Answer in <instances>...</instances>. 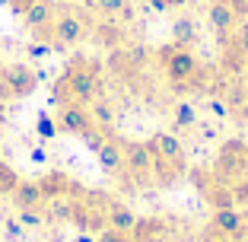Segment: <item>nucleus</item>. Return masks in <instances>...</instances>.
Instances as JSON below:
<instances>
[{
    "label": "nucleus",
    "instance_id": "obj_1",
    "mask_svg": "<svg viewBox=\"0 0 248 242\" xmlns=\"http://www.w3.org/2000/svg\"><path fill=\"white\" fill-rule=\"evenodd\" d=\"M102 74L105 67L99 58H70L64 64V74L54 83V99L93 105L95 99H102Z\"/></svg>",
    "mask_w": 248,
    "mask_h": 242
},
{
    "label": "nucleus",
    "instance_id": "obj_2",
    "mask_svg": "<svg viewBox=\"0 0 248 242\" xmlns=\"http://www.w3.org/2000/svg\"><path fill=\"white\" fill-rule=\"evenodd\" d=\"M156 64H159L162 77H166L172 86H188L197 77V70H201V58H197L191 48H182V45H175V42L156 48Z\"/></svg>",
    "mask_w": 248,
    "mask_h": 242
},
{
    "label": "nucleus",
    "instance_id": "obj_3",
    "mask_svg": "<svg viewBox=\"0 0 248 242\" xmlns=\"http://www.w3.org/2000/svg\"><path fill=\"white\" fill-rule=\"evenodd\" d=\"M83 140H86V147L93 150L95 162H99V169H102L105 176H111V178H124V150H121V140L105 137L102 131L86 134Z\"/></svg>",
    "mask_w": 248,
    "mask_h": 242
},
{
    "label": "nucleus",
    "instance_id": "obj_4",
    "mask_svg": "<svg viewBox=\"0 0 248 242\" xmlns=\"http://www.w3.org/2000/svg\"><path fill=\"white\" fill-rule=\"evenodd\" d=\"M124 150V178L131 185H153V156L146 140H121Z\"/></svg>",
    "mask_w": 248,
    "mask_h": 242
},
{
    "label": "nucleus",
    "instance_id": "obj_5",
    "mask_svg": "<svg viewBox=\"0 0 248 242\" xmlns=\"http://www.w3.org/2000/svg\"><path fill=\"white\" fill-rule=\"evenodd\" d=\"M245 162H248V140L245 137L223 140L219 153H217V162H213V176H219L223 182L242 178L245 176Z\"/></svg>",
    "mask_w": 248,
    "mask_h": 242
},
{
    "label": "nucleus",
    "instance_id": "obj_6",
    "mask_svg": "<svg viewBox=\"0 0 248 242\" xmlns=\"http://www.w3.org/2000/svg\"><path fill=\"white\" fill-rule=\"evenodd\" d=\"M38 86V74L29 64H13L0 70V96L3 99H29Z\"/></svg>",
    "mask_w": 248,
    "mask_h": 242
},
{
    "label": "nucleus",
    "instance_id": "obj_7",
    "mask_svg": "<svg viewBox=\"0 0 248 242\" xmlns=\"http://www.w3.org/2000/svg\"><path fill=\"white\" fill-rule=\"evenodd\" d=\"M89 29H86V22H83L80 13H58V19H54L51 26V45L54 48H73V45H80L86 42Z\"/></svg>",
    "mask_w": 248,
    "mask_h": 242
},
{
    "label": "nucleus",
    "instance_id": "obj_8",
    "mask_svg": "<svg viewBox=\"0 0 248 242\" xmlns=\"http://www.w3.org/2000/svg\"><path fill=\"white\" fill-rule=\"evenodd\" d=\"M239 16H235V10L229 7L226 0H207V26H210L213 32H217L219 45H229L232 42V32L239 29Z\"/></svg>",
    "mask_w": 248,
    "mask_h": 242
},
{
    "label": "nucleus",
    "instance_id": "obj_9",
    "mask_svg": "<svg viewBox=\"0 0 248 242\" xmlns=\"http://www.w3.org/2000/svg\"><path fill=\"white\" fill-rule=\"evenodd\" d=\"M58 125L64 134H73V137H86V134L99 131L89 115V105H77V102H64L58 112Z\"/></svg>",
    "mask_w": 248,
    "mask_h": 242
},
{
    "label": "nucleus",
    "instance_id": "obj_10",
    "mask_svg": "<svg viewBox=\"0 0 248 242\" xmlns=\"http://www.w3.org/2000/svg\"><path fill=\"white\" fill-rule=\"evenodd\" d=\"M54 19H58V13H54V3H51V0H35V3H32V7L19 16L22 29L29 32V35H51Z\"/></svg>",
    "mask_w": 248,
    "mask_h": 242
},
{
    "label": "nucleus",
    "instance_id": "obj_11",
    "mask_svg": "<svg viewBox=\"0 0 248 242\" xmlns=\"http://www.w3.org/2000/svg\"><path fill=\"white\" fill-rule=\"evenodd\" d=\"M146 150L150 156H162V160H172V162H188V153H185V144L175 131H159L146 140Z\"/></svg>",
    "mask_w": 248,
    "mask_h": 242
},
{
    "label": "nucleus",
    "instance_id": "obj_12",
    "mask_svg": "<svg viewBox=\"0 0 248 242\" xmlns=\"http://www.w3.org/2000/svg\"><path fill=\"white\" fill-rule=\"evenodd\" d=\"M210 229H217L219 236H226V239H245V223H242V210H235V207H219V210H213L210 217Z\"/></svg>",
    "mask_w": 248,
    "mask_h": 242
},
{
    "label": "nucleus",
    "instance_id": "obj_13",
    "mask_svg": "<svg viewBox=\"0 0 248 242\" xmlns=\"http://www.w3.org/2000/svg\"><path fill=\"white\" fill-rule=\"evenodd\" d=\"M93 38L102 45V48H108V51H118V48L127 42V29H124V22H118V19H105V16H102V22H95Z\"/></svg>",
    "mask_w": 248,
    "mask_h": 242
},
{
    "label": "nucleus",
    "instance_id": "obj_14",
    "mask_svg": "<svg viewBox=\"0 0 248 242\" xmlns=\"http://www.w3.org/2000/svg\"><path fill=\"white\" fill-rule=\"evenodd\" d=\"M10 201H13L16 210H42L45 194H42V188H38V182H29V178H22V182L16 185V191L10 194Z\"/></svg>",
    "mask_w": 248,
    "mask_h": 242
},
{
    "label": "nucleus",
    "instance_id": "obj_15",
    "mask_svg": "<svg viewBox=\"0 0 248 242\" xmlns=\"http://www.w3.org/2000/svg\"><path fill=\"white\" fill-rule=\"evenodd\" d=\"M166 223L159 217H137V226L131 229L134 242H166Z\"/></svg>",
    "mask_w": 248,
    "mask_h": 242
},
{
    "label": "nucleus",
    "instance_id": "obj_16",
    "mask_svg": "<svg viewBox=\"0 0 248 242\" xmlns=\"http://www.w3.org/2000/svg\"><path fill=\"white\" fill-rule=\"evenodd\" d=\"M93 7L99 10L105 19H118V22H124V26H131V22L137 19L131 0H93Z\"/></svg>",
    "mask_w": 248,
    "mask_h": 242
},
{
    "label": "nucleus",
    "instance_id": "obj_17",
    "mask_svg": "<svg viewBox=\"0 0 248 242\" xmlns=\"http://www.w3.org/2000/svg\"><path fill=\"white\" fill-rule=\"evenodd\" d=\"M38 188H42L45 201H54V198H67L70 194V178L64 176V172H45L42 178H38Z\"/></svg>",
    "mask_w": 248,
    "mask_h": 242
},
{
    "label": "nucleus",
    "instance_id": "obj_18",
    "mask_svg": "<svg viewBox=\"0 0 248 242\" xmlns=\"http://www.w3.org/2000/svg\"><path fill=\"white\" fill-rule=\"evenodd\" d=\"M172 42H175V45H182V48H194V45L201 42L197 22L191 19V16H178V19L172 22Z\"/></svg>",
    "mask_w": 248,
    "mask_h": 242
},
{
    "label": "nucleus",
    "instance_id": "obj_19",
    "mask_svg": "<svg viewBox=\"0 0 248 242\" xmlns=\"http://www.w3.org/2000/svg\"><path fill=\"white\" fill-rule=\"evenodd\" d=\"M105 217H108V226L118 229V233H131L137 226V213L127 204H108L105 207Z\"/></svg>",
    "mask_w": 248,
    "mask_h": 242
},
{
    "label": "nucleus",
    "instance_id": "obj_20",
    "mask_svg": "<svg viewBox=\"0 0 248 242\" xmlns=\"http://www.w3.org/2000/svg\"><path fill=\"white\" fill-rule=\"evenodd\" d=\"M191 128H197V109L191 102H175V109H172V131L182 134V131H191Z\"/></svg>",
    "mask_w": 248,
    "mask_h": 242
},
{
    "label": "nucleus",
    "instance_id": "obj_21",
    "mask_svg": "<svg viewBox=\"0 0 248 242\" xmlns=\"http://www.w3.org/2000/svg\"><path fill=\"white\" fill-rule=\"evenodd\" d=\"M73 207H77V201H70V198H54V201H48V220L51 223H70L73 220Z\"/></svg>",
    "mask_w": 248,
    "mask_h": 242
},
{
    "label": "nucleus",
    "instance_id": "obj_22",
    "mask_svg": "<svg viewBox=\"0 0 248 242\" xmlns=\"http://www.w3.org/2000/svg\"><path fill=\"white\" fill-rule=\"evenodd\" d=\"M89 115H93V121H95L99 131H108V128L115 125V109H111L105 99H95V102L89 105Z\"/></svg>",
    "mask_w": 248,
    "mask_h": 242
},
{
    "label": "nucleus",
    "instance_id": "obj_23",
    "mask_svg": "<svg viewBox=\"0 0 248 242\" xmlns=\"http://www.w3.org/2000/svg\"><path fill=\"white\" fill-rule=\"evenodd\" d=\"M35 134L42 140H54L61 134V125H58V115H48V112H42V115L35 118Z\"/></svg>",
    "mask_w": 248,
    "mask_h": 242
},
{
    "label": "nucleus",
    "instance_id": "obj_24",
    "mask_svg": "<svg viewBox=\"0 0 248 242\" xmlns=\"http://www.w3.org/2000/svg\"><path fill=\"white\" fill-rule=\"evenodd\" d=\"M22 178H19V172H16L13 166H7V162L0 160V198H10L16 191V185H19Z\"/></svg>",
    "mask_w": 248,
    "mask_h": 242
},
{
    "label": "nucleus",
    "instance_id": "obj_25",
    "mask_svg": "<svg viewBox=\"0 0 248 242\" xmlns=\"http://www.w3.org/2000/svg\"><path fill=\"white\" fill-rule=\"evenodd\" d=\"M16 213H19L16 220H19L26 229H38V226L45 223V213H42V210H16Z\"/></svg>",
    "mask_w": 248,
    "mask_h": 242
},
{
    "label": "nucleus",
    "instance_id": "obj_26",
    "mask_svg": "<svg viewBox=\"0 0 248 242\" xmlns=\"http://www.w3.org/2000/svg\"><path fill=\"white\" fill-rule=\"evenodd\" d=\"M207 112H210L213 118H219V121L232 115V109H229V102H226V99H217V96H213L210 102H207Z\"/></svg>",
    "mask_w": 248,
    "mask_h": 242
},
{
    "label": "nucleus",
    "instance_id": "obj_27",
    "mask_svg": "<svg viewBox=\"0 0 248 242\" xmlns=\"http://www.w3.org/2000/svg\"><path fill=\"white\" fill-rule=\"evenodd\" d=\"M232 198H235V204L248 207V176H242V178L232 182Z\"/></svg>",
    "mask_w": 248,
    "mask_h": 242
},
{
    "label": "nucleus",
    "instance_id": "obj_28",
    "mask_svg": "<svg viewBox=\"0 0 248 242\" xmlns=\"http://www.w3.org/2000/svg\"><path fill=\"white\" fill-rule=\"evenodd\" d=\"M232 45L248 58V22H245V19H242V22H239V29L232 32Z\"/></svg>",
    "mask_w": 248,
    "mask_h": 242
},
{
    "label": "nucleus",
    "instance_id": "obj_29",
    "mask_svg": "<svg viewBox=\"0 0 248 242\" xmlns=\"http://www.w3.org/2000/svg\"><path fill=\"white\" fill-rule=\"evenodd\" d=\"M95 242H134V239H131V233H118V229L105 226L102 233H99V239H95Z\"/></svg>",
    "mask_w": 248,
    "mask_h": 242
},
{
    "label": "nucleus",
    "instance_id": "obj_30",
    "mask_svg": "<svg viewBox=\"0 0 248 242\" xmlns=\"http://www.w3.org/2000/svg\"><path fill=\"white\" fill-rule=\"evenodd\" d=\"M51 51H54L51 42H35V45H29V54H32V58H48Z\"/></svg>",
    "mask_w": 248,
    "mask_h": 242
},
{
    "label": "nucleus",
    "instance_id": "obj_31",
    "mask_svg": "<svg viewBox=\"0 0 248 242\" xmlns=\"http://www.w3.org/2000/svg\"><path fill=\"white\" fill-rule=\"evenodd\" d=\"M3 3H7V7L13 10L16 16H22V13H26V10L32 7V3H35V0H3Z\"/></svg>",
    "mask_w": 248,
    "mask_h": 242
},
{
    "label": "nucleus",
    "instance_id": "obj_32",
    "mask_svg": "<svg viewBox=\"0 0 248 242\" xmlns=\"http://www.w3.org/2000/svg\"><path fill=\"white\" fill-rule=\"evenodd\" d=\"M226 3L235 10V16H239V19H248V0H226Z\"/></svg>",
    "mask_w": 248,
    "mask_h": 242
},
{
    "label": "nucleus",
    "instance_id": "obj_33",
    "mask_svg": "<svg viewBox=\"0 0 248 242\" xmlns=\"http://www.w3.org/2000/svg\"><path fill=\"white\" fill-rule=\"evenodd\" d=\"M22 233H26V226H22L19 220H10L7 223V236H10V239H22Z\"/></svg>",
    "mask_w": 248,
    "mask_h": 242
},
{
    "label": "nucleus",
    "instance_id": "obj_34",
    "mask_svg": "<svg viewBox=\"0 0 248 242\" xmlns=\"http://www.w3.org/2000/svg\"><path fill=\"white\" fill-rule=\"evenodd\" d=\"M143 3H146V7H153L156 13H169V3H166V0H143Z\"/></svg>",
    "mask_w": 248,
    "mask_h": 242
},
{
    "label": "nucleus",
    "instance_id": "obj_35",
    "mask_svg": "<svg viewBox=\"0 0 248 242\" xmlns=\"http://www.w3.org/2000/svg\"><path fill=\"white\" fill-rule=\"evenodd\" d=\"M207 242H239V239H226V236H219L217 229H210V233H207Z\"/></svg>",
    "mask_w": 248,
    "mask_h": 242
},
{
    "label": "nucleus",
    "instance_id": "obj_36",
    "mask_svg": "<svg viewBox=\"0 0 248 242\" xmlns=\"http://www.w3.org/2000/svg\"><path fill=\"white\" fill-rule=\"evenodd\" d=\"M166 3H169V10H185L191 0H166Z\"/></svg>",
    "mask_w": 248,
    "mask_h": 242
},
{
    "label": "nucleus",
    "instance_id": "obj_37",
    "mask_svg": "<svg viewBox=\"0 0 248 242\" xmlns=\"http://www.w3.org/2000/svg\"><path fill=\"white\" fill-rule=\"evenodd\" d=\"M235 115H239V121H248V102H242L239 109H235Z\"/></svg>",
    "mask_w": 248,
    "mask_h": 242
},
{
    "label": "nucleus",
    "instance_id": "obj_38",
    "mask_svg": "<svg viewBox=\"0 0 248 242\" xmlns=\"http://www.w3.org/2000/svg\"><path fill=\"white\" fill-rule=\"evenodd\" d=\"M197 128H201L204 137H217V128H210V125H197Z\"/></svg>",
    "mask_w": 248,
    "mask_h": 242
},
{
    "label": "nucleus",
    "instance_id": "obj_39",
    "mask_svg": "<svg viewBox=\"0 0 248 242\" xmlns=\"http://www.w3.org/2000/svg\"><path fill=\"white\" fill-rule=\"evenodd\" d=\"M77 242H93V233H80V236H77Z\"/></svg>",
    "mask_w": 248,
    "mask_h": 242
},
{
    "label": "nucleus",
    "instance_id": "obj_40",
    "mask_svg": "<svg viewBox=\"0 0 248 242\" xmlns=\"http://www.w3.org/2000/svg\"><path fill=\"white\" fill-rule=\"evenodd\" d=\"M242 223H245V233H248V207L242 210Z\"/></svg>",
    "mask_w": 248,
    "mask_h": 242
},
{
    "label": "nucleus",
    "instance_id": "obj_41",
    "mask_svg": "<svg viewBox=\"0 0 248 242\" xmlns=\"http://www.w3.org/2000/svg\"><path fill=\"white\" fill-rule=\"evenodd\" d=\"M242 83L248 86V64H245V70H242Z\"/></svg>",
    "mask_w": 248,
    "mask_h": 242
},
{
    "label": "nucleus",
    "instance_id": "obj_42",
    "mask_svg": "<svg viewBox=\"0 0 248 242\" xmlns=\"http://www.w3.org/2000/svg\"><path fill=\"white\" fill-rule=\"evenodd\" d=\"M245 176H248V162H245Z\"/></svg>",
    "mask_w": 248,
    "mask_h": 242
}]
</instances>
